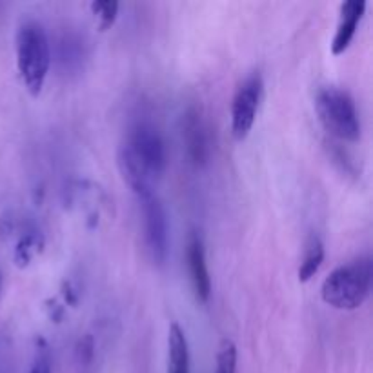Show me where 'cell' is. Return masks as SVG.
<instances>
[{
    "mask_svg": "<svg viewBox=\"0 0 373 373\" xmlns=\"http://www.w3.org/2000/svg\"><path fill=\"white\" fill-rule=\"evenodd\" d=\"M124 144L139 163L146 167L149 177H163L167 167V146L163 133L148 120H139L129 128Z\"/></svg>",
    "mask_w": 373,
    "mask_h": 373,
    "instance_id": "cell-4",
    "label": "cell"
},
{
    "mask_svg": "<svg viewBox=\"0 0 373 373\" xmlns=\"http://www.w3.org/2000/svg\"><path fill=\"white\" fill-rule=\"evenodd\" d=\"M322 260H324V244L317 235H310L306 248H304V255H302L301 266H299V281L308 283L319 272Z\"/></svg>",
    "mask_w": 373,
    "mask_h": 373,
    "instance_id": "cell-13",
    "label": "cell"
},
{
    "mask_svg": "<svg viewBox=\"0 0 373 373\" xmlns=\"http://www.w3.org/2000/svg\"><path fill=\"white\" fill-rule=\"evenodd\" d=\"M44 248V235L37 226L29 224L24 228L22 235L19 237V242L15 246L13 260L19 268H28L29 263L33 260L35 255L40 254Z\"/></svg>",
    "mask_w": 373,
    "mask_h": 373,
    "instance_id": "cell-12",
    "label": "cell"
},
{
    "mask_svg": "<svg viewBox=\"0 0 373 373\" xmlns=\"http://www.w3.org/2000/svg\"><path fill=\"white\" fill-rule=\"evenodd\" d=\"M117 166H119V172L124 182L133 190L135 195L142 197L146 193L154 192V179L149 177L146 167L129 151L124 142L120 144L119 149H117Z\"/></svg>",
    "mask_w": 373,
    "mask_h": 373,
    "instance_id": "cell-10",
    "label": "cell"
},
{
    "mask_svg": "<svg viewBox=\"0 0 373 373\" xmlns=\"http://www.w3.org/2000/svg\"><path fill=\"white\" fill-rule=\"evenodd\" d=\"M28 373H51V349L42 335L33 339V359Z\"/></svg>",
    "mask_w": 373,
    "mask_h": 373,
    "instance_id": "cell-14",
    "label": "cell"
},
{
    "mask_svg": "<svg viewBox=\"0 0 373 373\" xmlns=\"http://www.w3.org/2000/svg\"><path fill=\"white\" fill-rule=\"evenodd\" d=\"M315 110L321 124L331 137L355 142L360 137L359 111L354 97L337 86H324L317 91Z\"/></svg>",
    "mask_w": 373,
    "mask_h": 373,
    "instance_id": "cell-3",
    "label": "cell"
},
{
    "mask_svg": "<svg viewBox=\"0 0 373 373\" xmlns=\"http://www.w3.org/2000/svg\"><path fill=\"white\" fill-rule=\"evenodd\" d=\"M15 48L17 66L26 90L35 97L40 95L51 66V48L46 28L33 19L24 20L17 29Z\"/></svg>",
    "mask_w": 373,
    "mask_h": 373,
    "instance_id": "cell-2",
    "label": "cell"
},
{
    "mask_svg": "<svg viewBox=\"0 0 373 373\" xmlns=\"http://www.w3.org/2000/svg\"><path fill=\"white\" fill-rule=\"evenodd\" d=\"M263 75L258 72H251L235 91L231 101V131L237 140L246 139L254 128L258 104L263 99Z\"/></svg>",
    "mask_w": 373,
    "mask_h": 373,
    "instance_id": "cell-6",
    "label": "cell"
},
{
    "mask_svg": "<svg viewBox=\"0 0 373 373\" xmlns=\"http://www.w3.org/2000/svg\"><path fill=\"white\" fill-rule=\"evenodd\" d=\"M139 201L142 202L146 249L149 258L157 266H164L169 255V226H167L166 208L155 192L139 197Z\"/></svg>",
    "mask_w": 373,
    "mask_h": 373,
    "instance_id": "cell-5",
    "label": "cell"
},
{
    "mask_svg": "<svg viewBox=\"0 0 373 373\" xmlns=\"http://www.w3.org/2000/svg\"><path fill=\"white\" fill-rule=\"evenodd\" d=\"M93 357H95V339L93 335H84L77 340V346H75V363L81 370L90 368L91 363H93Z\"/></svg>",
    "mask_w": 373,
    "mask_h": 373,
    "instance_id": "cell-17",
    "label": "cell"
},
{
    "mask_svg": "<svg viewBox=\"0 0 373 373\" xmlns=\"http://www.w3.org/2000/svg\"><path fill=\"white\" fill-rule=\"evenodd\" d=\"M372 275L373 264L368 255L342 264L324 279L321 286L322 301L335 310H357L368 299Z\"/></svg>",
    "mask_w": 373,
    "mask_h": 373,
    "instance_id": "cell-1",
    "label": "cell"
},
{
    "mask_svg": "<svg viewBox=\"0 0 373 373\" xmlns=\"http://www.w3.org/2000/svg\"><path fill=\"white\" fill-rule=\"evenodd\" d=\"M215 373H237V346L233 340L224 339L220 342Z\"/></svg>",
    "mask_w": 373,
    "mask_h": 373,
    "instance_id": "cell-16",
    "label": "cell"
},
{
    "mask_svg": "<svg viewBox=\"0 0 373 373\" xmlns=\"http://www.w3.org/2000/svg\"><path fill=\"white\" fill-rule=\"evenodd\" d=\"M364 10H366L364 0H346L340 4L339 24H337L333 40H331V53L333 55H340L349 48L355 31H357V26L363 19Z\"/></svg>",
    "mask_w": 373,
    "mask_h": 373,
    "instance_id": "cell-9",
    "label": "cell"
},
{
    "mask_svg": "<svg viewBox=\"0 0 373 373\" xmlns=\"http://www.w3.org/2000/svg\"><path fill=\"white\" fill-rule=\"evenodd\" d=\"M326 146H328V151H330L331 158H335V163L340 164V167H342V172L354 173V163L349 160L348 154H346L345 149L340 148L339 144L326 142Z\"/></svg>",
    "mask_w": 373,
    "mask_h": 373,
    "instance_id": "cell-18",
    "label": "cell"
},
{
    "mask_svg": "<svg viewBox=\"0 0 373 373\" xmlns=\"http://www.w3.org/2000/svg\"><path fill=\"white\" fill-rule=\"evenodd\" d=\"M17 230V220H15V213L11 210L4 211L0 215V240L10 239L11 235Z\"/></svg>",
    "mask_w": 373,
    "mask_h": 373,
    "instance_id": "cell-19",
    "label": "cell"
},
{
    "mask_svg": "<svg viewBox=\"0 0 373 373\" xmlns=\"http://www.w3.org/2000/svg\"><path fill=\"white\" fill-rule=\"evenodd\" d=\"M167 373H190V346L177 322L167 331Z\"/></svg>",
    "mask_w": 373,
    "mask_h": 373,
    "instance_id": "cell-11",
    "label": "cell"
},
{
    "mask_svg": "<svg viewBox=\"0 0 373 373\" xmlns=\"http://www.w3.org/2000/svg\"><path fill=\"white\" fill-rule=\"evenodd\" d=\"M182 142L186 146V154L195 166H204L210 158V137L208 126L197 108H188L182 115Z\"/></svg>",
    "mask_w": 373,
    "mask_h": 373,
    "instance_id": "cell-7",
    "label": "cell"
},
{
    "mask_svg": "<svg viewBox=\"0 0 373 373\" xmlns=\"http://www.w3.org/2000/svg\"><path fill=\"white\" fill-rule=\"evenodd\" d=\"M0 292H2V273H0Z\"/></svg>",
    "mask_w": 373,
    "mask_h": 373,
    "instance_id": "cell-22",
    "label": "cell"
},
{
    "mask_svg": "<svg viewBox=\"0 0 373 373\" xmlns=\"http://www.w3.org/2000/svg\"><path fill=\"white\" fill-rule=\"evenodd\" d=\"M44 310H46V313H48V317L53 322H60L66 315V308L57 299H48L44 302Z\"/></svg>",
    "mask_w": 373,
    "mask_h": 373,
    "instance_id": "cell-20",
    "label": "cell"
},
{
    "mask_svg": "<svg viewBox=\"0 0 373 373\" xmlns=\"http://www.w3.org/2000/svg\"><path fill=\"white\" fill-rule=\"evenodd\" d=\"M90 8L93 15L99 19V28L102 31L110 29L111 26L115 24L117 13H119V2H115V0H93Z\"/></svg>",
    "mask_w": 373,
    "mask_h": 373,
    "instance_id": "cell-15",
    "label": "cell"
},
{
    "mask_svg": "<svg viewBox=\"0 0 373 373\" xmlns=\"http://www.w3.org/2000/svg\"><path fill=\"white\" fill-rule=\"evenodd\" d=\"M63 295L69 306H77L78 304V292L73 288V284L69 281H64L63 283Z\"/></svg>",
    "mask_w": 373,
    "mask_h": 373,
    "instance_id": "cell-21",
    "label": "cell"
},
{
    "mask_svg": "<svg viewBox=\"0 0 373 373\" xmlns=\"http://www.w3.org/2000/svg\"><path fill=\"white\" fill-rule=\"evenodd\" d=\"M186 258L190 279H192L197 299L201 302H208L211 297V277L210 272H208L206 249H204V244H202V239L197 233L190 235Z\"/></svg>",
    "mask_w": 373,
    "mask_h": 373,
    "instance_id": "cell-8",
    "label": "cell"
}]
</instances>
